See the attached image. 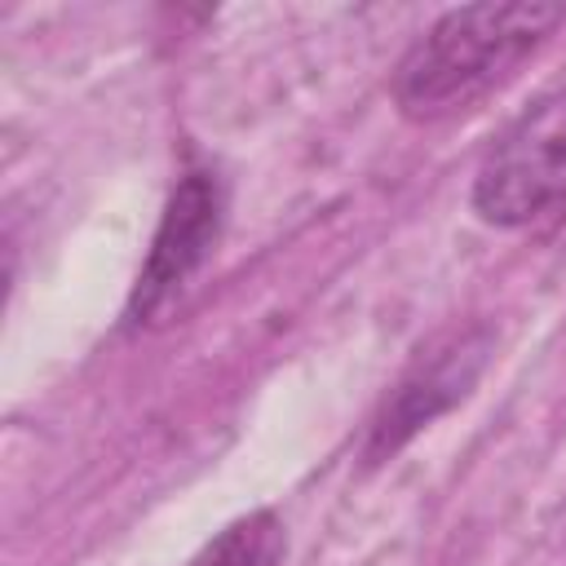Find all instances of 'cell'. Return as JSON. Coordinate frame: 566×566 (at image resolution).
Returning <instances> with one entry per match:
<instances>
[{"label": "cell", "mask_w": 566, "mask_h": 566, "mask_svg": "<svg viewBox=\"0 0 566 566\" xmlns=\"http://www.w3.org/2000/svg\"><path fill=\"white\" fill-rule=\"evenodd\" d=\"M287 553V526L274 509H252L221 526L186 566H279Z\"/></svg>", "instance_id": "5"}, {"label": "cell", "mask_w": 566, "mask_h": 566, "mask_svg": "<svg viewBox=\"0 0 566 566\" xmlns=\"http://www.w3.org/2000/svg\"><path fill=\"white\" fill-rule=\"evenodd\" d=\"M226 226V186L212 168H186L164 203L150 252L128 292V327H159L212 261Z\"/></svg>", "instance_id": "3"}, {"label": "cell", "mask_w": 566, "mask_h": 566, "mask_svg": "<svg viewBox=\"0 0 566 566\" xmlns=\"http://www.w3.org/2000/svg\"><path fill=\"white\" fill-rule=\"evenodd\" d=\"M562 4H464L442 13L398 62L394 102L407 119L469 111L500 88L557 27Z\"/></svg>", "instance_id": "1"}, {"label": "cell", "mask_w": 566, "mask_h": 566, "mask_svg": "<svg viewBox=\"0 0 566 566\" xmlns=\"http://www.w3.org/2000/svg\"><path fill=\"white\" fill-rule=\"evenodd\" d=\"M491 327H464V332H451L447 340L429 345L411 371L394 385V394L380 402V411L371 416V429H367V464H385L389 455H398L420 429H429L438 416H447L455 402L469 398V389L478 385L486 358H491Z\"/></svg>", "instance_id": "4"}, {"label": "cell", "mask_w": 566, "mask_h": 566, "mask_svg": "<svg viewBox=\"0 0 566 566\" xmlns=\"http://www.w3.org/2000/svg\"><path fill=\"white\" fill-rule=\"evenodd\" d=\"M473 212L500 230L566 212V88L544 93L486 150L473 177Z\"/></svg>", "instance_id": "2"}]
</instances>
